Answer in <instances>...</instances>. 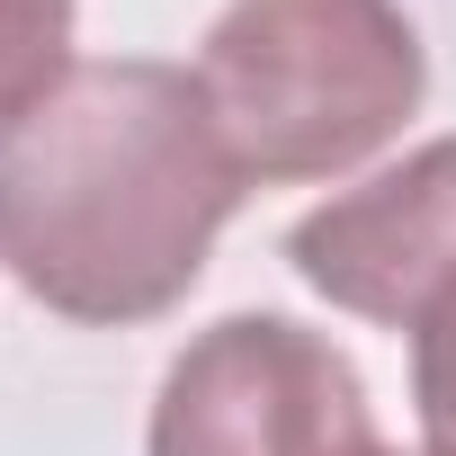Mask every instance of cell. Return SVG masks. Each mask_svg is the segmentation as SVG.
<instances>
[{
	"label": "cell",
	"instance_id": "cell-6",
	"mask_svg": "<svg viewBox=\"0 0 456 456\" xmlns=\"http://www.w3.org/2000/svg\"><path fill=\"white\" fill-rule=\"evenodd\" d=\"M411 331V411H420V447L456 456V278L429 287V305L403 322Z\"/></svg>",
	"mask_w": 456,
	"mask_h": 456
},
{
	"label": "cell",
	"instance_id": "cell-2",
	"mask_svg": "<svg viewBox=\"0 0 456 456\" xmlns=\"http://www.w3.org/2000/svg\"><path fill=\"white\" fill-rule=\"evenodd\" d=\"M197 90L242 179L287 188L385 152L420 117L429 54L403 0H233L197 45Z\"/></svg>",
	"mask_w": 456,
	"mask_h": 456
},
{
	"label": "cell",
	"instance_id": "cell-5",
	"mask_svg": "<svg viewBox=\"0 0 456 456\" xmlns=\"http://www.w3.org/2000/svg\"><path fill=\"white\" fill-rule=\"evenodd\" d=\"M72 28L81 0H0V126L72 72Z\"/></svg>",
	"mask_w": 456,
	"mask_h": 456
},
{
	"label": "cell",
	"instance_id": "cell-7",
	"mask_svg": "<svg viewBox=\"0 0 456 456\" xmlns=\"http://www.w3.org/2000/svg\"><path fill=\"white\" fill-rule=\"evenodd\" d=\"M376 456H403V447H376ZM411 456H429V447H411Z\"/></svg>",
	"mask_w": 456,
	"mask_h": 456
},
{
	"label": "cell",
	"instance_id": "cell-3",
	"mask_svg": "<svg viewBox=\"0 0 456 456\" xmlns=\"http://www.w3.org/2000/svg\"><path fill=\"white\" fill-rule=\"evenodd\" d=\"M376 403L349 349L287 314H224L197 331L161 394L143 456H376Z\"/></svg>",
	"mask_w": 456,
	"mask_h": 456
},
{
	"label": "cell",
	"instance_id": "cell-1",
	"mask_svg": "<svg viewBox=\"0 0 456 456\" xmlns=\"http://www.w3.org/2000/svg\"><path fill=\"white\" fill-rule=\"evenodd\" d=\"M251 197L197 72L152 54L72 63L0 126V269L63 322L170 314Z\"/></svg>",
	"mask_w": 456,
	"mask_h": 456
},
{
	"label": "cell",
	"instance_id": "cell-4",
	"mask_svg": "<svg viewBox=\"0 0 456 456\" xmlns=\"http://www.w3.org/2000/svg\"><path fill=\"white\" fill-rule=\"evenodd\" d=\"M287 269L322 305L403 331L429 305V287L456 278V134H438V143L403 152L394 170H376L367 188L296 215Z\"/></svg>",
	"mask_w": 456,
	"mask_h": 456
}]
</instances>
